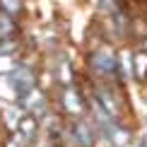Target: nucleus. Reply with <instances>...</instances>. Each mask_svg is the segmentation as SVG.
I'll use <instances>...</instances> for the list:
<instances>
[{
    "label": "nucleus",
    "instance_id": "nucleus-1",
    "mask_svg": "<svg viewBox=\"0 0 147 147\" xmlns=\"http://www.w3.org/2000/svg\"><path fill=\"white\" fill-rule=\"evenodd\" d=\"M12 84H15V89H17V94H27L29 89H32V84H34V77H32V72H29V68H24V65H20L15 72H12Z\"/></svg>",
    "mask_w": 147,
    "mask_h": 147
},
{
    "label": "nucleus",
    "instance_id": "nucleus-2",
    "mask_svg": "<svg viewBox=\"0 0 147 147\" xmlns=\"http://www.w3.org/2000/svg\"><path fill=\"white\" fill-rule=\"evenodd\" d=\"M92 63L99 65L96 70H101V72H113V58L106 56V51H99L94 58H92Z\"/></svg>",
    "mask_w": 147,
    "mask_h": 147
},
{
    "label": "nucleus",
    "instance_id": "nucleus-3",
    "mask_svg": "<svg viewBox=\"0 0 147 147\" xmlns=\"http://www.w3.org/2000/svg\"><path fill=\"white\" fill-rule=\"evenodd\" d=\"M72 130H75V140L80 145H92V130H89V125H84V123H77L75 128H72Z\"/></svg>",
    "mask_w": 147,
    "mask_h": 147
},
{
    "label": "nucleus",
    "instance_id": "nucleus-4",
    "mask_svg": "<svg viewBox=\"0 0 147 147\" xmlns=\"http://www.w3.org/2000/svg\"><path fill=\"white\" fill-rule=\"evenodd\" d=\"M3 5L7 7V12H17V7H20V0H3Z\"/></svg>",
    "mask_w": 147,
    "mask_h": 147
},
{
    "label": "nucleus",
    "instance_id": "nucleus-5",
    "mask_svg": "<svg viewBox=\"0 0 147 147\" xmlns=\"http://www.w3.org/2000/svg\"><path fill=\"white\" fill-rule=\"evenodd\" d=\"M140 147H147V140H142V145H140Z\"/></svg>",
    "mask_w": 147,
    "mask_h": 147
}]
</instances>
